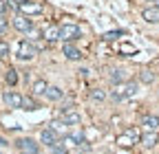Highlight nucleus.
Listing matches in <instances>:
<instances>
[{"label": "nucleus", "mask_w": 159, "mask_h": 154, "mask_svg": "<svg viewBox=\"0 0 159 154\" xmlns=\"http://www.w3.org/2000/svg\"><path fill=\"white\" fill-rule=\"evenodd\" d=\"M38 55V46L31 42V40H20L18 42V49H16V57L22 62H29Z\"/></svg>", "instance_id": "nucleus-1"}, {"label": "nucleus", "mask_w": 159, "mask_h": 154, "mask_svg": "<svg viewBox=\"0 0 159 154\" xmlns=\"http://www.w3.org/2000/svg\"><path fill=\"white\" fill-rule=\"evenodd\" d=\"M82 37V29H80L77 24H73V22H66V24H62L60 27V40H62L64 44L66 42H75V40H80Z\"/></svg>", "instance_id": "nucleus-2"}, {"label": "nucleus", "mask_w": 159, "mask_h": 154, "mask_svg": "<svg viewBox=\"0 0 159 154\" xmlns=\"http://www.w3.org/2000/svg\"><path fill=\"white\" fill-rule=\"evenodd\" d=\"M13 145L18 148L20 154H40V143L31 137H20V139H16Z\"/></svg>", "instance_id": "nucleus-3"}, {"label": "nucleus", "mask_w": 159, "mask_h": 154, "mask_svg": "<svg viewBox=\"0 0 159 154\" xmlns=\"http://www.w3.org/2000/svg\"><path fill=\"white\" fill-rule=\"evenodd\" d=\"M57 141H60V134H57L53 128H44L42 132H40V143H42V145L51 148V145H55Z\"/></svg>", "instance_id": "nucleus-4"}, {"label": "nucleus", "mask_w": 159, "mask_h": 154, "mask_svg": "<svg viewBox=\"0 0 159 154\" xmlns=\"http://www.w3.org/2000/svg\"><path fill=\"white\" fill-rule=\"evenodd\" d=\"M13 29L20 33H31L33 31V22L29 20L27 15H16L13 18Z\"/></svg>", "instance_id": "nucleus-5"}, {"label": "nucleus", "mask_w": 159, "mask_h": 154, "mask_svg": "<svg viewBox=\"0 0 159 154\" xmlns=\"http://www.w3.org/2000/svg\"><path fill=\"white\" fill-rule=\"evenodd\" d=\"M2 101L7 104V108H22V95L16 90H7L2 95Z\"/></svg>", "instance_id": "nucleus-6"}, {"label": "nucleus", "mask_w": 159, "mask_h": 154, "mask_svg": "<svg viewBox=\"0 0 159 154\" xmlns=\"http://www.w3.org/2000/svg\"><path fill=\"white\" fill-rule=\"evenodd\" d=\"M108 79L113 86H119V84H126L128 82V71L126 68H113L111 75H108Z\"/></svg>", "instance_id": "nucleus-7"}, {"label": "nucleus", "mask_w": 159, "mask_h": 154, "mask_svg": "<svg viewBox=\"0 0 159 154\" xmlns=\"http://www.w3.org/2000/svg\"><path fill=\"white\" fill-rule=\"evenodd\" d=\"M18 9L22 11V13H42V5L40 2H33V0H20L18 2Z\"/></svg>", "instance_id": "nucleus-8"}, {"label": "nucleus", "mask_w": 159, "mask_h": 154, "mask_svg": "<svg viewBox=\"0 0 159 154\" xmlns=\"http://www.w3.org/2000/svg\"><path fill=\"white\" fill-rule=\"evenodd\" d=\"M62 53H64V57H66V60H71V62H77V60H82V51H80L77 46H73L71 42H66L64 46H62Z\"/></svg>", "instance_id": "nucleus-9"}, {"label": "nucleus", "mask_w": 159, "mask_h": 154, "mask_svg": "<svg viewBox=\"0 0 159 154\" xmlns=\"http://www.w3.org/2000/svg\"><path fill=\"white\" fill-rule=\"evenodd\" d=\"M142 20L148 24H159V9L157 7H146L142 11Z\"/></svg>", "instance_id": "nucleus-10"}, {"label": "nucleus", "mask_w": 159, "mask_h": 154, "mask_svg": "<svg viewBox=\"0 0 159 154\" xmlns=\"http://www.w3.org/2000/svg\"><path fill=\"white\" fill-rule=\"evenodd\" d=\"M142 126L146 132H157L159 128V114H146V117L142 119Z\"/></svg>", "instance_id": "nucleus-11"}, {"label": "nucleus", "mask_w": 159, "mask_h": 154, "mask_svg": "<svg viewBox=\"0 0 159 154\" xmlns=\"http://www.w3.org/2000/svg\"><path fill=\"white\" fill-rule=\"evenodd\" d=\"M60 121H62L64 126H77L80 121H82V117H80V114H77L75 110H69V112H62Z\"/></svg>", "instance_id": "nucleus-12"}, {"label": "nucleus", "mask_w": 159, "mask_h": 154, "mask_svg": "<svg viewBox=\"0 0 159 154\" xmlns=\"http://www.w3.org/2000/svg\"><path fill=\"white\" fill-rule=\"evenodd\" d=\"M44 97H47L49 101H60V99L64 97V90L60 88V86H49L47 92H44Z\"/></svg>", "instance_id": "nucleus-13"}, {"label": "nucleus", "mask_w": 159, "mask_h": 154, "mask_svg": "<svg viewBox=\"0 0 159 154\" xmlns=\"http://www.w3.org/2000/svg\"><path fill=\"white\" fill-rule=\"evenodd\" d=\"M42 37L47 42H55V40H60V27H47L44 31H42Z\"/></svg>", "instance_id": "nucleus-14"}, {"label": "nucleus", "mask_w": 159, "mask_h": 154, "mask_svg": "<svg viewBox=\"0 0 159 154\" xmlns=\"http://www.w3.org/2000/svg\"><path fill=\"white\" fill-rule=\"evenodd\" d=\"M157 143H159V134L157 132H146L142 137V145L144 148H155Z\"/></svg>", "instance_id": "nucleus-15"}, {"label": "nucleus", "mask_w": 159, "mask_h": 154, "mask_svg": "<svg viewBox=\"0 0 159 154\" xmlns=\"http://www.w3.org/2000/svg\"><path fill=\"white\" fill-rule=\"evenodd\" d=\"M137 90H139V86H137V82H126V84L122 86V92H124V97H126V99H130V97H135V95H137Z\"/></svg>", "instance_id": "nucleus-16"}, {"label": "nucleus", "mask_w": 159, "mask_h": 154, "mask_svg": "<svg viewBox=\"0 0 159 154\" xmlns=\"http://www.w3.org/2000/svg\"><path fill=\"white\" fill-rule=\"evenodd\" d=\"M47 88H49V84H47L44 79H35L33 86H31V92H33V95H44Z\"/></svg>", "instance_id": "nucleus-17"}, {"label": "nucleus", "mask_w": 159, "mask_h": 154, "mask_svg": "<svg viewBox=\"0 0 159 154\" xmlns=\"http://www.w3.org/2000/svg\"><path fill=\"white\" fill-rule=\"evenodd\" d=\"M49 150H51V154H69V145H66L62 139H60L55 145H51Z\"/></svg>", "instance_id": "nucleus-18"}, {"label": "nucleus", "mask_w": 159, "mask_h": 154, "mask_svg": "<svg viewBox=\"0 0 159 154\" xmlns=\"http://www.w3.org/2000/svg\"><path fill=\"white\" fill-rule=\"evenodd\" d=\"M89 97H91V101H104V99H106V90H102V88H93V90L89 92Z\"/></svg>", "instance_id": "nucleus-19"}, {"label": "nucleus", "mask_w": 159, "mask_h": 154, "mask_svg": "<svg viewBox=\"0 0 159 154\" xmlns=\"http://www.w3.org/2000/svg\"><path fill=\"white\" fill-rule=\"evenodd\" d=\"M22 110H27V112L38 110V101H35V99H31V97H25V95H22Z\"/></svg>", "instance_id": "nucleus-20"}, {"label": "nucleus", "mask_w": 159, "mask_h": 154, "mask_svg": "<svg viewBox=\"0 0 159 154\" xmlns=\"http://www.w3.org/2000/svg\"><path fill=\"white\" fill-rule=\"evenodd\" d=\"M124 35H126V33H124L122 29H117V31H106V33H104V40H106V42H113V40H119V37H124Z\"/></svg>", "instance_id": "nucleus-21"}, {"label": "nucleus", "mask_w": 159, "mask_h": 154, "mask_svg": "<svg viewBox=\"0 0 159 154\" xmlns=\"http://www.w3.org/2000/svg\"><path fill=\"white\" fill-rule=\"evenodd\" d=\"M5 82H7L9 86H16V84H18V71H16V68H9V71H7Z\"/></svg>", "instance_id": "nucleus-22"}, {"label": "nucleus", "mask_w": 159, "mask_h": 154, "mask_svg": "<svg viewBox=\"0 0 159 154\" xmlns=\"http://www.w3.org/2000/svg\"><path fill=\"white\" fill-rule=\"evenodd\" d=\"M139 82L142 84H152L155 82V73L152 71H142L139 73Z\"/></svg>", "instance_id": "nucleus-23"}, {"label": "nucleus", "mask_w": 159, "mask_h": 154, "mask_svg": "<svg viewBox=\"0 0 159 154\" xmlns=\"http://www.w3.org/2000/svg\"><path fill=\"white\" fill-rule=\"evenodd\" d=\"M9 51H11V49H9V44H7L5 40H0V60L9 55Z\"/></svg>", "instance_id": "nucleus-24"}, {"label": "nucleus", "mask_w": 159, "mask_h": 154, "mask_svg": "<svg viewBox=\"0 0 159 154\" xmlns=\"http://www.w3.org/2000/svg\"><path fill=\"white\" fill-rule=\"evenodd\" d=\"M7 29H9V22L5 20V18H0V35L7 33Z\"/></svg>", "instance_id": "nucleus-25"}, {"label": "nucleus", "mask_w": 159, "mask_h": 154, "mask_svg": "<svg viewBox=\"0 0 159 154\" xmlns=\"http://www.w3.org/2000/svg\"><path fill=\"white\" fill-rule=\"evenodd\" d=\"M7 9H9V5L5 2V0H0V18H5V13H7Z\"/></svg>", "instance_id": "nucleus-26"}, {"label": "nucleus", "mask_w": 159, "mask_h": 154, "mask_svg": "<svg viewBox=\"0 0 159 154\" xmlns=\"http://www.w3.org/2000/svg\"><path fill=\"white\" fill-rule=\"evenodd\" d=\"M7 145H9V141L5 137H0V148H7Z\"/></svg>", "instance_id": "nucleus-27"}, {"label": "nucleus", "mask_w": 159, "mask_h": 154, "mask_svg": "<svg viewBox=\"0 0 159 154\" xmlns=\"http://www.w3.org/2000/svg\"><path fill=\"white\" fill-rule=\"evenodd\" d=\"M155 5H157V9H159V0H155Z\"/></svg>", "instance_id": "nucleus-28"}, {"label": "nucleus", "mask_w": 159, "mask_h": 154, "mask_svg": "<svg viewBox=\"0 0 159 154\" xmlns=\"http://www.w3.org/2000/svg\"><path fill=\"white\" fill-rule=\"evenodd\" d=\"M80 154H82V152H80Z\"/></svg>", "instance_id": "nucleus-29"}]
</instances>
